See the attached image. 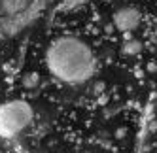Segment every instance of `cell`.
<instances>
[{
    "label": "cell",
    "mask_w": 157,
    "mask_h": 153,
    "mask_svg": "<svg viewBox=\"0 0 157 153\" xmlns=\"http://www.w3.org/2000/svg\"><path fill=\"white\" fill-rule=\"evenodd\" d=\"M140 21H142V13L134 6H123L116 9V13H114V27L119 32H125V34L132 32L140 25Z\"/></svg>",
    "instance_id": "obj_3"
},
{
    "label": "cell",
    "mask_w": 157,
    "mask_h": 153,
    "mask_svg": "<svg viewBox=\"0 0 157 153\" xmlns=\"http://www.w3.org/2000/svg\"><path fill=\"white\" fill-rule=\"evenodd\" d=\"M121 51H123V55H129V57L138 55V53L142 51V42H138V40H125Z\"/></svg>",
    "instance_id": "obj_4"
},
{
    "label": "cell",
    "mask_w": 157,
    "mask_h": 153,
    "mask_svg": "<svg viewBox=\"0 0 157 153\" xmlns=\"http://www.w3.org/2000/svg\"><path fill=\"white\" fill-rule=\"evenodd\" d=\"M32 123V108L25 100H12L0 106V136L15 138Z\"/></svg>",
    "instance_id": "obj_2"
},
{
    "label": "cell",
    "mask_w": 157,
    "mask_h": 153,
    "mask_svg": "<svg viewBox=\"0 0 157 153\" xmlns=\"http://www.w3.org/2000/svg\"><path fill=\"white\" fill-rule=\"evenodd\" d=\"M46 64L59 81L68 85L85 83L95 74L97 61L91 47L76 36H61L49 43Z\"/></svg>",
    "instance_id": "obj_1"
},
{
    "label": "cell",
    "mask_w": 157,
    "mask_h": 153,
    "mask_svg": "<svg viewBox=\"0 0 157 153\" xmlns=\"http://www.w3.org/2000/svg\"><path fill=\"white\" fill-rule=\"evenodd\" d=\"M23 85L27 87V89H36V87L40 85V76H38L36 72H29V74H25Z\"/></svg>",
    "instance_id": "obj_5"
},
{
    "label": "cell",
    "mask_w": 157,
    "mask_h": 153,
    "mask_svg": "<svg viewBox=\"0 0 157 153\" xmlns=\"http://www.w3.org/2000/svg\"><path fill=\"white\" fill-rule=\"evenodd\" d=\"M125 134H127V130H125V129H119V130H117V138H123Z\"/></svg>",
    "instance_id": "obj_6"
}]
</instances>
